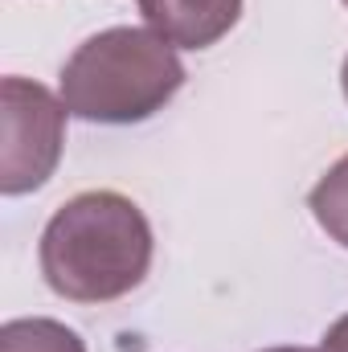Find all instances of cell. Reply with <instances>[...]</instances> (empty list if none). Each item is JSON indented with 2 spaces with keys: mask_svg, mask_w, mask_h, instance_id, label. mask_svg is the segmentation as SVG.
<instances>
[{
  "mask_svg": "<svg viewBox=\"0 0 348 352\" xmlns=\"http://www.w3.org/2000/svg\"><path fill=\"white\" fill-rule=\"evenodd\" d=\"M184 87V62L152 29L115 25L87 37L62 66V102L74 119L127 127L164 111Z\"/></svg>",
  "mask_w": 348,
  "mask_h": 352,
  "instance_id": "cell-2",
  "label": "cell"
},
{
  "mask_svg": "<svg viewBox=\"0 0 348 352\" xmlns=\"http://www.w3.org/2000/svg\"><path fill=\"white\" fill-rule=\"evenodd\" d=\"M340 87H345V98H348V58H345V70H340Z\"/></svg>",
  "mask_w": 348,
  "mask_h": 352,
  "instance_id": "cell-8",
  "label": "cell"
},
{
  "mask_svg": "<svg viewBox=\"0 0 348 352\" xmlns=\"http://www.w3.org/2000/svg\"><path fill=\"white\" fill-rule=\"evenodd\" d=\"M320 352H348V316H340V320L324 332V349Z\"/></svg>",
  "mask_w": 348,
  "mask_h": 352,
  "instance_id": "cell-7",
  "label": "cell"
},
{
  "mask_svg": "<svg viewBox=\"0 0 348 352\" xmlns=\"http://www.w3.org/2000/svg\"><path fill=\"white\" fill-rule=\"evenodd\" d=\"M148 29L176 50L217 45L242 16V0H135Z\"/></svg>",
  "mask_w": 348,
  "mask_h": 352,
  "instance_id": "cell-4",
  "label": "cell"
},
{
  "mask_svg": "<svg viewBox=\"0 0 348 352\" xmlns=\"http://www.w3.org/2000/svg\"><path fill=\"white\" fill-rule=\"evenodd\" d=\"M0 352H87L83 336L58 320L25 316L0 328Z\"/></svg>",
  "mask_w": 348,
  "mask_h": 352,
  "instance_id": "cell-5",
  "label": "cell"
},
{
  "mask_svg": "<svg viewBox=\"0 0 348 352\" xmlns=\"http://www.w3.org/2000/svg\"><path fill=\"white\" fill-rule=\"evenodd\" d=\"M152 226L144 209L111 188L70 197L41 230V274L70 303H115L131 295L152 266Z\"/></svg>",
  "mask_w": 348,
  "mask_h": 352,
  "instance_id": "cell-1",
  "label": "cell"
},
{
  "mask_svg": "<svg viewBox=\"0 0 348 352\" xmlns=\"http://www.w3.org/2000/svg\"><path fill=\"white\" fill-rule=\"evenodd\" d=\"M66 102L58 94L8 74L0 82V192L25 197L58 173L66 148Z\"/></svg>",
  "mask_w": 348,
  "mask_h": 352,
  "instance_id": "cell-3",
  "label": "cell"
},
{
  "mask_svg": "<svg viewBox=\"0 0 348 352\" xmlns=\"http://www.w3.org/2000/svg\"><path fill=\"white\" fill-rule=\"evenodd\" d=\"M345 4H348V0H345Z\"/></svg>",
  "mask_w": 348,
  "mask_h": 352,
  "instance_id": "cell-10",
  "label": "cell"
},
{
  "mask_svg": "<svg viewBox=\"0 0 348 352\" xmlns=\"http://www.w3.org/2000/svg\"><path fill=\"white\" fill-rule=\"evenodd\" d=\"M262 352H316V349H291L287 344V349H262Z\"/></svg>",
  "mask_w": 348,
  "mask_h": 352,
  "instance_id": "cell-9",
  "label": "cell"
},
{
  "mask_svg": "<svg viewBox=\"0 0 348 352\" xmlns=\"http://www.w3.org/2000/svg\"><path fill=\"white\" fill-rule=\"evenodd\" d=\"M307 205H312V217L320 221V230L348 250V156H340L328 173L320 176V184L312 188Z\"/></svg>",
  "mask_w": 348,
  "mask_h": 352,
  "instance_id": "cell-6",
  "label": "cell"
}]
</instances>
